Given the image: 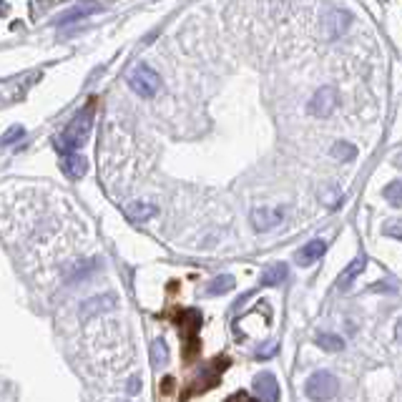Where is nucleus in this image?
I'll return each instance as SVG.
<instances>
[{"label": "nucleus", "instance_id": "nucleus-19", "mask_svg": "<svg viewBox=\"0 0 402 402\" xmlns=\"http://www.w3.org/2000/svg\"><path fill=\"white\" fill-rule=\"evenodd\" d=\"M317 347H322L324 352H339L344 347V339L334 332H324L317 337Z\"/></svg>", "mask_w": 402, "mask_h": 402}, {"label": "nucleus", "instance_id": "nucleus-18", "mask_svg": "<svg viewBox=\"0 0 402 402\" xmlns=\"http://www.w3.org/2000/svg\"><path fill=\"white\" fill-rule=\"evenodd\" d=\"M234 289V277L232 274H222L207 287V294L209 297H219V294H227V292Z\"/></svg>", "mask_w": 402, "mask_h": 402}, {"label": "nucleus", "instance_id": "nucleus-1", "mask_svg": "<svg viewBox=\"0 0 402 402\" xmlns=\"http://www.w3.org/2000/svg\"><path fill=\"white\" fill-rule=\"evenodd\" d=\"M91 126H93V100L83 111H78L73 116V121L66 126V131L58 138V151L61 154H76L86 141H88Z\"/></svg>", "mask_w": 402, "mask_h": 402}, {"label": "nucleus", "instance_id": "nucleus-20", "mask_svg": "<svg viewBox=\"0 0 402 402\" xmlns=\"http://www.w3.org/2000/svg\"><path fill=\"white\" fill-rule=\"evenodd\" d=\"M382 196L390 201L392 207H402V179L390 181V184L385 186V191H382Z\"/></svg>", "mask_w": 402, "mask_h": 402}, {"label": "nucleus", "instance_id": "nucleus-16", "mask_svg": "<svg viewBox=\"0 0 402 402\" xmlns=\"http://www.w3.org/2000/svg\"><path fill=\"white\" fill-rule=\"evenodd\" d=\"M284 279H287V267L284 264H272V267H267L264 274H262L259 287H277V284H282Z\"/></svg>", "mask_w": 402, "mask_h": 402}, {"label": "nucleus", "instance_id": "nucleus-14", "mask_svg": "<svg viewBox=\"0 0 402 402\" xmlns=\"http://www.w3.org/2000/svg\"><path fill=\"white\" fill-rule=\"evenodd\" d=\"M98 11H100L98 3H81V6H73L71 11H66L63 16H58V26H68V23L83 21L86 16H91V13H98Z\"/></svg>", "mask_w": 402, "mask_h": 402}, {"label": "nucleus", "instance_id": "nucleus-15", "mask_svg": "<svg viewBox=\"0 0 402 402\" xmlns=\"http://www.w3.org/2000/svg\"><path fill=\"white\" fill-rule=\"evenodd\" d=\"M324 21H327V38H332V41L342 36V33L347 31V26H349V16H347V13H342V11H332L327 18H324Z\"/></svg>", "mask_w": 402, "mask_h": 402}, {"label": "nucleus", "instance_id": "nucleus-27", "mask_svg": "<svg viewBox=\"0 0 402 402\" xmlns=\"http://www.w3.org/2000/svg\"><path fill=\"white\" fill-rule=\"evenodd\" d=\"M395 166H397V169H402V151L395 156Z\"/></svg>", "mask_w": 402, "mask_h": 402}, {"label": "nucleus", "instance_id": "nucleus-13", "mask_svg": "<svg viewBox=\"0 0 402 402\" xmlns=\"http://www.w3.org/2000/svg\"><path fill=\"white\" fill-rule=\"evenodd\" d=\"M113 307H116V297H113V294L96 297V299H88L83 304V309H81V317L88 319V317H93L96 312H106V309H113Z\"/></svg>", "mask_w": 402, "mask_h": 402}, {"label": "nucleus", "instance_id": "nucleus-17", "mask_svg": "<svg viewBox=\"0 0 402 402\" xmlns=\"http://www.w3.org/2000/svg\"><path fill=\"white\" fill-rule=\"evenodd\" d=\"M166 362H169V344H166V339H154V344H151V365L154 367H166Z\"/></svg>", "mask_w": 402, "mask_h": 402}, {"label": "nucleus", "instance_id": "nucleus-23", "mask_svg": "<svg viewBox=\"0 0 402 402\" xmlns=\"http://www.w3.org/2000/svg\"><path fill=\"white\" fill-rule=\"evenodd\" d=\"M382 234H385V237H392V239H400L402 242V219H390V222H385Z\"/></svg>", "mask_w": 402, "mask_h": 402}, {"label": "nucleus", "instance_id": "nucleus-6", "mask_svg": "<svg viewBox=\"0 0 402 402\" xmlns=\"http://www.w3.org/2000/svg\"><path fill=\"white\" fill-rule=\"evenodd\" d=\"M249 219H252V227H254L257 232H272V229H277L282 222H284V209L282 207H254L252 214H249Z\"/></svg>", "mask_w": 402, "mask_h": 402}, {"label": "nucleus", "instance_id": "nucleus-26", "mask_svg": "<svg viewBox=\"0 0 402 402\" xmlns=\"http://www.w3.org/2000/svg\"><path fill=\"white\" fill-rule=\"evenodd\" d=\"M395 339H397V342L402 344V319H400V322L395 324Z\"/></svg>", "mask_w": 402, "mask_h": 402}, {"label": "nucleus", "instance_id": "nucleus-12", "mask_svg": "<svg viewBox=\"0 0 402 402\" xmlns=\"http://www.w3.org/2000/svg\"><path fill=\"white\" fill-rule=\"evenodd\" d=\"M156 212H159V209H156L154 204H143V201H131V204H126V209H123L126 219L133 224H141V222H146V219L156 217Z\"/></svg>", "mask_w": 402, "mask_h": 402}, {"label": "nucleus", "instance_id": "nucleus-5", "mask_svg": "<svg viewBox=\"0 0 402 402\" xmlns=\"http://www.w3.org/2000/svg\"><path fill=\"white\" fill-rule=\"evenodd\" d=\"M229 367V360L227 357H217V360H212L209 362L204 370L196 375V380L191 382V387L194 390L189 392V395H196V392H204V390H212V387H217L219 385V380H222V372L227 370ZM189 395H184V397H189Z\"/></svg>", "mask_w": 402, "mask_h": 402}, {"label": "nucleus", "instance_id": "nucleus-24", "mask_svg": "<svg viewBox=\"0 0 402 402\" xmlns=\"http://www.w3.org/2000/svg\"><path fill=\"white\" fill-rule=\"evenodd\" d=\"M224 402H259L257 397H252L249 392H234L232 397H227Z\"/></svg>", "mask_w": 402, "mask_h": 402}, {"label": "nucleus", "instance_id": "nucleus-8", "mask_svg": "<svg viewBox=\"0 0 402 402\" xmlns=\"http://www.w3.org/2000/svg\"><path fill=\"white\" fill-rule=\"evenodd\" d=\"M259 402H279V385H277V377L272 372H259L252 382Z\"/></svg>", "mask_w": 402, "mask_h": 402}, {"label": "nucleus", "instance_id": "nucleus-22", "mask_svg": "<svg viewBox=\"0 0 402 402\" xmlns=\"http://www.w3.org/2000/svg\"><path fill=\"white\" fill-rule=\"evenodd\" d=\"M26 136V131H23V126H13V128H8L3 136H0V146H11V143H16V141H21V138Z\"/></svg>", "mask_w": 402, "mask_h": 402}, {"label": "nucleus", "instance_id": "nucleus-21", "mask_svg": "<svg viewBox=\"0 0 402 402\" xmlns=\"http://www.w3.org/2000/svg\"><path fill=\"white\" fill-rule=\"evenodd\" d=\"M332 156H334V159H339V161H352L357 156V148L352 146V143H347V141H337L332 146Z\"/></svg>", "mask_w": 402, "mask_h": 402}, {"label": "nucleus", "instance_id": "nucleus-25", "mask_svg": "<svg viewBox=\"0 0 402 402\" xmlns=\"http://www.w3.org/2000/svg\"><path fill=\"white\" fill-rule=\"evenodd\" d=\"M138 385H141V380H138V377H131V380H128V392H131V395H136Z\"/></svg>", "mask_w": 402, "mask_h": 402}, {"label": "nucleus", "instance_id": "nucleus-9", "mask_svg": "<svg viewBox=\"0 0 402 402\" xmlns=\"http://www.w3.org/2000/svg\"><path fill=\"white\" fill-rule=\"evenodd\" d=\"M324 252H327V244H324L322 239H314V242L304 244V247L297 252L294 259H297V264H299V267H309V264H314L317 259H322Z\"/></svg>", "mask_w": 402, "mask_h": 402}, {"label": "nucleus", "instance_id": "nucleus-11", "mask_svg": "<svg viewBox=\"0 0 402 402\" xmlns=\"http://www.w3.org/2000/svg\"><path fill=\"white\" fill-rule=\"evenodd\" d=\"M61 169L68 179H83L86 171H88V161L76 151V154H63V161H61Z\"/></svg>", "mask_w": 402, "mask_h": 402}, {"label": "nucleus", "instance_id": "nucleus-4", "mask_svg": "<svg viewBox=\"0 0 402 402\" xmlns=\"http://www.w3.org/2000/svg\"><path fill=\"white\" fill-rule=\"evenodd\" d=\"M304 392H307L309 400L327 402V400H332V397L339 392V382H337V377H334L332 372L319 370V372H314V375L307 380V385H304Z\"/></svg>", "mask_w": 402, "mask_h": 402}, {"label": "nucleus", "instance_id": "nucleus-10", "mask_svg": "<svg viewBox=\"0 0 402 402\" xmlns=\"http://www.w3.org/2000/svg\"><path fill=\"white\" fill-rule=\"evenodd\" d=\"M365 267H367V257H357V259H352L347 264V269L342 272V274H339V279H337V289L339 292H347L349 287H352V282L357 279V277L362 274V272H365Z\"/></svg>", "mask_w": 402, "mask_h": 402}, {"label": "nucleus", "instance_id": "nucleus-2", "mask_svg": "<svg viewBox=\"0 0 402 402\" xmlns=\"http://www.w3.org/2000/svg\"><path fill=\"white\" fill-rule=\"evenodd\" d=\"M128 86H131L133 93H138L141 98H151V96L159 93L161 78H159V73L151 68V66L141 63V66H136L131 73H128Z\"/></svg>", "mask_w": 402, "mask_h": 402}, {"label": "nucleus", "instance_id": "nucleus-3", "mask_svg": "<svg viewBox=\"0 0 402 402\" xmlns=\"http://www.w3.org/2000/svg\"><path fill=\"white\" fill-rule=\"evenodd\" d=\"M179 327L181 334L186 337L184 357L186 360H194L199 355V329H201V312L199 309H184L179 314Z\"/></svg>", "mask_w": 402, "mask_h": 402}, {"label": "nucleus", "instance_id": "nucleus-7", "mask_svg": "<svg viewBox=\"0 0 402 402\" xmlns=\"http://www.w3.org/2000/svg\"><path fill=\"white\" fill-rule=\"evenodd\" d=\"M334 106H337V91H334L332 86H322V88L312 96V100L307 103V111L317 118H324L334 111Z\"/></svg>", "mask_w": 402, "mask_h": 402}]
</instances>
